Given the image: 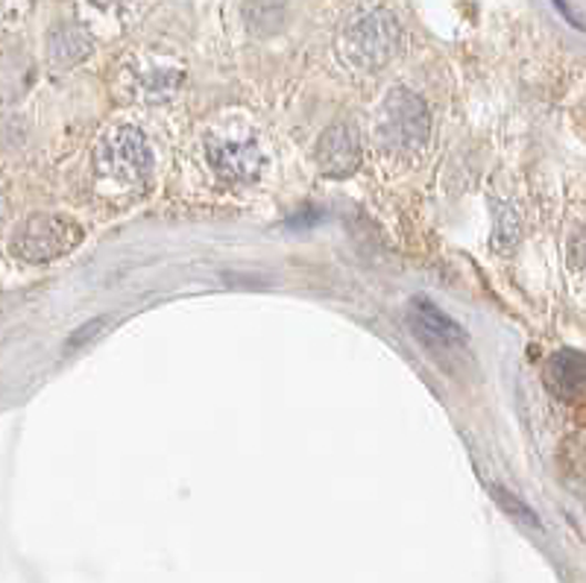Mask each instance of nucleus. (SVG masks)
<instances>
[{"label": "nucleus", "mask_w": 586, "mask_h": 583, "mask_svg": "<svg viewBox=\"0 0 586 583\" xmlns=\"http://www.w3.org/2000/svg\"><path fill=\"white\" fill-rule=\"evenodd\" d=\"M431 115L419 94L405 85L390 89L376 115V138L390 153H414L428 142Z\"/></svg>", "instance_id": "1"}, {"label": "nucleus", "mask_w": 586, "mask_h": 583, "mask_svg": "<svg viewBox=\"0 0 586 583\" xmlns=\"http://www.w3.org/2000/svg\"><path fill=\"white\" fill-rule=\"evenodd\" d=\"M402 27H399L394 12L369 9L346 27L344 56L349 65L360 67V71H378L402 51Z\"/></svg>", "instance_id": "2"}, {"label": "nucleus", "mask_w": 586, "mask_h": 583, "mask_svg": "<svg viewBox=\"0 0 586 583\" xmlns=\"http://www.w3.org/2000/svg\"><path fill=\"white\" fill-rule=\"evenodd\" d=\"M83 241V229L65 215H35L15 226L9 252L27 264H48L74 250Z\"/></svg>", "instance_id": "3"}, {"label": "nucleus", "mask_w": 586, "mask_h": 583, "mask_svg": "<svg viewBox=\"0 0 586 583\" xmlns=\"http://www.w3.org/2000/svg\"><path fill=\"white\" fill-rule=\"evenodd\" d=\"M101 167L115 183L142 185L150 179L156 162H153V150L144 133H138L135 126H121L109 142L103 144Z\"/></svg>", "instance_id": "4"}, {"label": "nucleus", "mask_w": 586, "mask_h": 583, "mask_svg": "<svg viewBox=\"0 0 586 583\" xmlns=\"http://www.w3.org/2000/svg\"><path fill=\"white\" fill-rule=\"evenodd\" d=\"M408 323L419 341L426 346H435V350H454V346L467 343V332L461 329V323H454L446 311H440L435 302L422 300V296L410 300Z\"/></svg>", "instance_id": "5"}, {"label": "nucleus", "mask_w": 586, "mask_h": 583, "mask_svg": "<svg viewBox=\"0 0 586 583\" xmlns=\"http://www.w3.org/2000/svg\"><path fill=\"white\" fill-rule=\"evenodd\" d=\"M317 165L326 176H349L360 167L358 133L346 124L328 126L317 142Z\"/></svg>", "instance_id": "6"}, {"label": "nucleus", "mask_w": 586, "mask_h": 583, "mask_svg": "<svg viewBox=\"0 0 586 583\" xmlns=\"http://www.w3.org/2000/svg\"><path fill=\"white\" fill-rule=\"evenodd\" d=\"M209 162L220 179L234 185L259 179L261 167H264V156L255 142H218L209 150Z\"/></svg>", "instance_id": "7"}, {"label": "nucleus", "mask_w": 586, "mask_h": 583, "mask_svg": "<svg viewBox=\"0 0 586 583\" xmlns=\"http://www.w3.org/2000/svg\"><path fill=\"white\" fill-rule=\"evenodd\" d=\"M586 378V364L584 355L575 350L557 352L548 364V384H552L554 393H561L563 399H572L578 396L580 387H584Z\"/></svg>", "instance_id": "8"}, {"label": "nucleus", "mask_w": 586, "mask_h": 583, "mask_svg": "<svg viewBox=\"0 0 586 583\" xmlns=\"http://www.w3.org/2000/svg\"><path fill=\"white\" fill-rule=\"evenodd\" d=\"M490 492H493V499L502 504L504 513H511L516 522H522V525L527 528H540V517H536L534 510L527 508L525 501L516 496V492H511L504 483H490Z\"/></svg>", "instance_id": "9"}, {"label": "nucleus", "mask_w": 586, "mask_h": 583, "mask_svg": "<svg viewBox=\"0 0 586 583\" xmlns=\"http://www.w3.org/2000/svg\"><path fill=\"white\" fill-rule=\"evenodd\" d=\"M109 323V320L103 317V320H94V323H88V325H83V329H80V334H74V337H71V341H67V350H71V346H83L85 341H92L94 334H101V329L103 325Z\"/></svg>", "instance_id": "10"}, {"label": "nucleus", "mask_w": 586, "mask_h": 583, "mask_svg": "<svg viewBox=\"0 0 586 583\" xmlns=\"http://www.w3.org/2000/svg\"><path fill=\"white\" fill-rule=\"evenodd\" d=\"M554 3H557V9H561L563 15L569 18V21H572V27H578V30H580V27H584V21H580V15H578V12H572L569 0H554Z\"/></svg>", "instance_id": "11"}]
</instances>
